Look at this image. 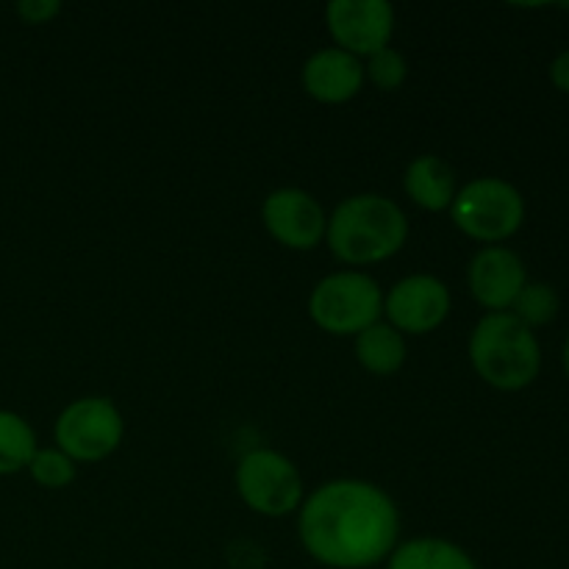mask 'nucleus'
Instances as JSON below:
<instances>
[{
    "label": "nucleus",
    "mask_w": 569,
    "mask_h": 569,
    "mask_svg": "<svg viewBox=\"0 0 569 569\" xmlns=\"http://www.w3.org/2000/svg\"><path fill=\"white\" fill-rule=\"evenodd\" d=\"M306 553L331 569H370L398 548L400 511L381 487L337 478L317 487L298 509Z\"/></svg>",
    "instance_id": "nucleus-1"
},
{
    "label": "nucleus",
    "mask_w": 569,
    "mask_h": 569,
    "mask_svg": "<svg viewBox=\"0 0 569 569\" xmlns=\"http://www.w3.org/2000/svg\"><path fill=\"white\" fill-rule=\"evenodd\" d=\"M406 239H409V217L387 194H350L328 217V250L342 264H381L403 250Z\"/></svg>",
    "instance_id": "nucleus-2"
},
{
    "label": "nucleus",
    "mask_w": 569,
    "mask_h": 569,
    "mask_svg": "<svg viewBox=\"0 0 569 569\" xmlns=\"http://www.w3.org/2000/svg\"><path fill=\"white\" fill-rule=\"evenodd\" d=\"M470 365L487 387L522 392L542 372V345L511 311L483 315L470 333Z\"/></svg>",
    "instance_id": "nucleus-3"
},
{
    "label": "nucleus",
    "mask_w": 569,
    "mask_h": 569,
    "mask_svg": "<svg viewBox=\"0 0 569 569\" xmlns=\"http://www.w3.org/2000/svg\"><path fill=\"white\" fill-rule=\"evenodd\" d=\"M450 220L465 237L481 244H500L526 222V198L511 181L498 176L472 178L456 192Z\"/></svg>",
    "instance_id": "nucleus-4"
},
{
    "label": "nucleus",
    "mask_w": 569,
    "mask_h": 569,
    "mask_svg": "<svg viewBox=\"0 0 569 569\" xmlns=\"http://www.w3.org/2000/svg\"><path fill=\"white\" fill-rule=\"evenodd\" d=\"M309 317L331 337H359L383 317V292L361 270H339L320 278L309 295Z\"/></svg>",
    "instance_id": "nucleus-5"
},
{
    "label": "nucleus",
    "mask_w": 569,
    "mask_h": 569,
    "mask_svg": "<svg viewBox=\"0 0 569 569\" xmlns=\"http://www.w3.org/2000/svg\"><path fill=\"white\" fill-rule=\"evenodd\" d=\"M233 483L242 503L261 517H287L306 500L303 476L295 461L270 448L244 453L237 465Z\"/></svg>",
    "instance_id": "nucleus-6"
},
{
    "label": "nucleus",
    "mask_w": 569,
    "mask_h": 569,
    "mask_svg": "<svg viewBox=\"0 0 569 569\" xmlns=\"http://www.w3.org/2000/svg\"><path fill=\"white\" fill-rule=\"evenodd\" d=\"M126 437V420L109 398H78L61 409L53 426V442L72 461L94 465L114 453Z\"/></svg>",
    "instance_id": "nucleus-7"
},
{
    "label": "nucleus",
    "mask_w": 569,
    "mask_h": 569,
    "mask_svg": "<svg viewBox=\"0 0 569 569\" xmlns=\"http://www.w3.org/2000/svg\"><path fill=\"white\" fill-rule=\"evenodd\" d=\"M326 26L333 48L370 59L392 44L395 9L387 0H333L326 9Z\"/></svg>",
    "instance_id": "nucleus-8"
},
{
    "label": "nucleus",
    "mask_w": 569,
    "mask_h": 569,
    "mask_svg": "<svg viewBox=\"0 0 569 569\" xmlns=\"http://www.w3.org/2000/svg\"><path fill=\"white\" fill-rule=\"evenodd\" d=\"M450 289L437 276H406L383 295V317L389 326L400 333H426L437 331L450 315Z\"/></svg>",
    "instance_id": "nucleus-9"
},
{
    "label": "nucleus",
    "mask_w": 569,
    "mask_h": 569,
    "mask_svg": "<svg viewBox=\"0 0 569 569\" xmlns=\"http://www.w3.org/2000/svg\"><path fill=\"white\" fill-rule=\"evenodd\" d=\"M261 222L267 233L289 250H315L326 242V209L306 189L281 187L267 194L261 203Z\"/></svg>",
    "instance_id": "nucleus-10"
},
{
    "label": "nucleus",
    "mask_w": 569,
    "mask_h": 569,
    "mask_svg": "<svg viewBox=\"0 0 569 569\" xmlns=\"http://www.w3.org/2000/svg\"><path fill=\"white\" fill-rule=\"evenodd\" d=\"M528 283L526 261L506 244H489L472 256L467 267V287L487 315L509 311Z\"/></svg>",
    "instance_id": "nucleus-11"
},
{
    "label": "nucleus",
    "mask_w": 569,
    "mask_h": 569,
    "mask_svg": "<svg viewBox=\"0 0 569 569\" xmlns=\"http://www.w3.org/2000/svg\"><path fill=\"white\" fill-rule=\"evenodd\" d=\"M303 92L326 106H342L365 89V61L339 48H322L300 70Z\"/></svg>",
    "instance_id": "nucleus-12"
},
{
    "label": "nucleus",
    "mask_w": 569,
    "mask_h": 569,
    "mask_svg": "<svg viewBox=\"0 0 569 569\" xmlns=\"http://www.w3.org/2000/svg\"><path fill=\"white\" fill-rule=\"evenodd\" d=\"M403 189L415 206L426 211H450L456 192H459V181H456V170L439 156L426 153L409 161L403 172Z\"/></svg>",
    "instance_id": "nucleus-13"
},
{
    "label": "nucleus",
    "mask_w": 569,
    "mask_h": 569,
    "mask_svg": "<svg viewBox=\"0 0 569 569\" xmlns=\"http://www.w3.org/2000/svg\"><path fill=\"white\" fill-rule=\"evenodd\" d=\"M387 569H478L472 556L456 542L420 537L398 545L387 559Z\"/></svg>",
    "instance_id": "nucleus-14"
},
{
    "label": "nucleus",
    "mask_w": 569,
    "mask_h": 569,
    "mask_svg": "<svg viewBox=\"0 0 569 569\" xmlns=\"http://www.w3.org/2000/svg\"><path fill=\"white\" fill-rule=\"evenodd\" d=\"M406 356H409L406 337L395 331L387 320H378L376 326L365 328L356 337V359L370 376H395L406 365Z\"/></svg>",
    "instance_id": "nucleus-15"
},
{
    "label": "nucleus",
    "mask_w": 569,
    "mask_h": 569,
    "mask_svg": "<svg viewBox=\"0 0 569 569\" xmlns=\"http://www.w3.org/2000/svg\"><path fill=\"white\" fill-rule=\"evenodd\" d=\"M39 450L31 422L17 411L0 409V476H14L26 470Z\"/></svg>",
    "instance_id": "nucleus-16"
},
{
    "label": "nucleus",
    "mask_w": 569,
    "mask_h": 569,
    "mask_svg": "<svg viewBox=\"0 0 569 569\" xmlns=\"http://www.w3.org/2000/svg\"><path fill=\"white\" fill-rule=\"evenodd\" d=\"M559 309H561V298L550 283L528 281L526 287H522V292L517 295L515 306H511L509 311L522 322V326L537 331V328L550 326V322L559 317Z\"/></svg>",
    "instance_id": "nucleus-17"
},
{
    "label": "nucleus",
    "mask_w": 569,
    "mask_h": 569,
    "mask_svg": "<svg viewBox=\"0 0 569 569\" xmlns=\"http://www.w3.org/2000/svg\"><path fill=\"white\" fill-rule=\"evenodd\" d=\"M28 476L33 478V483L44 489H67L72 481H76V461L67 453H61L59 448H39L33 453V459L28 461Z\"/></svg>",
    "instance_id": "nucleus-18"
},
{
    "label": "nucleus",
    "mask_w": 569,
    "mask_h": 569,
    "mask_svg": "<svg viewBox=\"0 0 569 569\" xmlns=\"http://www.w3.org/2000/svg\"><path fill=\"white\" fill-rule=\"evenodd\" d=\"M406 78H409V61L392 44L378 50V53H372L365 61V81H370L381 92H398L406 83Z\"/></svg>",
    "instance_id": "nucleus-19"
},
{
    "label": "nucleus",
    "mask_w": 569,
    "mask_h": 569,
    "mask_svg": "<svg viewBox=\"0 0 569 569\" xmlns=\"http://www.w3.org/2000/svg\"><path fill=\"white\" fill-rule=\"evenodd\" d=\"M14 11L26 26H44L59 14L61 3H56V0H22Z\"/></svg>",
    "instance_id": "nucleus-20"
},
{
    "label": "nucleus",
    "mask_w": 569,
    "mask_h": 569,
    "mask_svg": "<svg viewBox=\"0 0 569 569\" xmlns=\"http://www.w3.org/2000/svg\"><path fill=\"white\" fill-rule=\"evenodd\" d=\"M550 83L559 89L561 94H569V48L561 50L553 61H550Z\"/></svg>",
    "instance_id": "nucleus-21"
},
{
    "label": "nucleus",
    "mask_w": 569,
    "mask_h": 569,
    "mask_svg": "<svg viewBox=\"0 0 569 569\" xmlns=\"http://www.w3.org/2000/svg\"><path fill=\"white\" fill-rule=\"evenodd\" d=\"M561 367H565V376H567V381H569V333H567V339H565V348H561Z\"/></svg>",
    "instance_id": "nucleus-22"
}]
</instances>
